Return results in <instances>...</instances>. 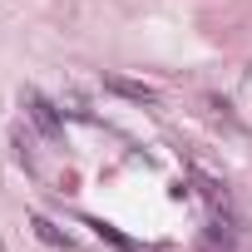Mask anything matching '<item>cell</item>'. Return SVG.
<instances>
[{
	"label": "cell",
	"mask_w": 252,
	"mask_h": 252,
	"mask_svg": "<svg viewBox=\"0 0 252 252\" xmlns=\"http://www.w3.org/2000/svg\"><path fill=\"white\" fill-rule=\"evenodd\" d=\"M20 109L30 114V124H35V129H40L45 139H60V134H64V119H60V109H55V104H50L40 89H25V94H20Z\"/></svg>",
	"instance_id": "obj_1"
},
{
	"label": "cell",
	"mask_w": 252,
	"mask_h": 252,
	"mask_svg": "<svg viewBox=\"0 0 252 252\" xmlns=\"http://www.w3.org/2000/svg\"><path fill=\"white\" fill-rule=\"evenodd\" d=\"M104 89H109V94H119V99H134V104H158V89H154V84L124 79V74H104Z\"/></svg>",
	"instance_id": "obj_2"
},
{
	"label": "cell",
	"mask_w": 252,
	"mask_h": 252,
	"mask_svg": "<svg viewBox=\"0 0 252 252\" xmlns=\"http://www.w3.org/2000/svg\"><path fill=\"white\" fill-rule=\"evenodd\" d=\"M30 227H35V237H40V242H50V247H74V237H69L64 227H55L50 218H30Z\"/></svg>",
	"instance_id": "obj_3"
},
{
	"label": "cell",
	"mask_w": 252,
	"mask_h": 252,
	"mask_svg": "<svg viewBox=\"0 0 252 252\" xmlns=\"http://www.w3.org/2000/svg\"><path fill=\"white\" fill-rule=\"evenodd\" d=\"M203 252H232V232H227V222H213V227H208Z\"/></svg>",
	"instance_id": "obj_4"
},
{
	"label": "cell",
	"mask_w": 252,
	"mask_h": 252,
	"mask_svg": "<svg viewBox=\"0 0 252 252\" xmlns=\"http://www.w3.org/2000/svg\"><path fill=\"white\" fill-rule=\"evenodd\" d=\"M89 227H94V232H99V237H109V242H114V247H124V252H139V247H134V242H129V237H124V232H119V227H109V222H89Z\"/></svg>",
	"instance_id": "obj_5"
}]
</instances>
